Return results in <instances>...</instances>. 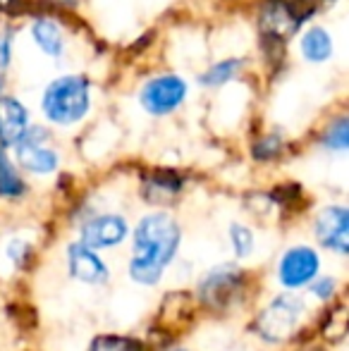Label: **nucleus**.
<instances>
[{
  "label": "nucleus",
  "mask_w": 349,
  "mask_h": 351,
  "mask_svg": "<svg viewBox=\"0 0 349 351\" xmlns=\"http://www.w3.org/2000/svg\"><path fill=\"white\" fill-rule=\"evenodd\" d=\"M186 96V84L180 77L163 74L151 79L141 91V103L151 115H168L173 112Z\"/></svg>",
  "instance_id": "nucleus-9"
},
{
  "label": "nucleus",
  "mask_w": 349,
  "mask_h": 351,
  "mask_svg": "<svg viewBox=\"0 0 349 351\" xmlns=\"http://www.w3.org/2000/svg\"><path fill=\"white\" fill-rule=\"evenodd\" d=\"M88 351H144L139 339L120 337V335H101L91 342Z\"/></svg>",
  "instance_id": "nucleus-16"
},
{
  "label": "nucleus",
  "mask_w": 349,
  "mask_h": 351,
  "mask_svg": "<svg viewBox=\"0 0 349 351\" xmlns=\"http://www.w3.org/2000/svg\"><path fill=\"white\" fill-rule=\"evenodd\" d=\"M130 234V225L122 215L117 213H103V215H93L82 225L80 232V244L86 249H112V246L122 244Z\"/></svg>",
  "instance_id": "nucleus-7"
},
{
  "label": "nucleus",
  "mask_w": 349,
  "mask_h": 351,
  "mask_svg": "<svg viewBox=\"0 0 349 351\" xmlns=\"http://www.w3.org/2000/svg\"><path fill=\"white\" fill-rule=\"evenodd\" d=\"M313 5L306 0H268L261 10V34L265 41L285 43L304 19L311 14Z\"/></svg>",
  "instance_id": "nucleus-4"
},
{
  "label": "nucleus",
  "mask_w": 349,
  "mask_h": 351,
  "mask_svg": "<svg viewBox=\"0 0 349 351\" xmlns=\"http://www.w3.org/2000/svg\"><path fill=\"white\" fill-rule=\"evenodd\" d=\"M182 230L168 213H149L139 220L132 234L130 278L136 285L154 287L180 251Z\"/></svg>",
  "instance_id": "nucleus-1"
},
{
  "label": "nucleus",
  "mask_w": 349,
  "mask_h": 351,
  "mask_svg": "<svg viewBox=\"0 0 349 351\" xmlns=\"http://www.w3.org/2000/svg\"><path fill=\"white\" fill-rule=\"evenodd\" d=\"M17 5H19V0H0V14H3V12H12Z\"/></svg>",
  "instance_id": "nucleus-23"
},
{
  "label": "nucleus",
  "mask_w": 349,
  "mask_h": 351,
  "mask_svg": "<svg viewBox=\"0 0 349 351\" xmlns=\"http://www.w3.org/2000/svg\"><path fill=\"white\" fill-rule=\"evenodd\" d=\"M242 289H244V270H239L232 263H223L218 268H210L206 273V278L199 282V299L208 308L223 311L237 301Z\"/></svg>",
  "instance_id": "nucleus-5"
},
{
  "label": "nucleus",
  "mask_w": 349,
  "mask_h": 351,
  "mask_svg": "<svg viewBox=\"0 0 349 351\" xmlns=\"http://www.w3.org/2000/svg\"><path fill=\"white\" fill-rule=\"evenodd\" d=\"M302 53L306 60L313 62H323L330 58L333 53V41L330 36L326 34V29L321 27H311L302 38Z\"/></svg>",
  "instance_id": "nucleus-13"
},
{
  "label": "nucleus",
  "mask_w": 349,
  "mask_h": 351,
  "mask_svg": "<svg viewBox=\"0 0 349 351\" xmlns=\"http://www.w3.org/2000/svg\"><path fill=\"white\" fill-rule=\"evenodd\" d=\"M230 244H232V251H234L237 258H247V256H252V251H254L252 230H249L247 225H239V222L230 225Z\"/></svg>",
  "instance_id": "nucleus-17"
},
{
  "label": "nucleus",
  "mask_w": 349,
  "mask_h": 351,
  "mask_svg": "<svg viewBox=\"0 0 349 351\" xmlns=\"http://www.w3.org/2000/svg\"><path fill=\"white\" fill-rule=\"evenodd\" d=\"M321 273V256L311 246H292L282 254L278 265V280L287 289L309 287Z\"/></svg>",
  "instance_id": "nucleus-6"
},
{
  "label": "nucleus",
  "mask_w": 349,
  "mask_h": 351,
  "mask_svg": "<svg viewBox=\"0 0 349 351\" xmlns=\"http://www.w3.org/2000/svg\"><path fill=\"white\" fill-rule=\"evenodd\" d=\"M29 115L27 108L14 98H0V148L17 146L27 134Z\"/></svg>",
  "instance_id": "nucleus-12"
},
{
  "label": "nucleus",
  "mask_w": 349,
  "mask_h": 351,
  "mask_svg": "<svg viewBox=\"0 0 349 351\" xmlns=\"http://www.w3.org/2000/svg\"><path fill=\"white\" fill-rule=\"evenodd\" d=\"M304 313H306V304H304L302 296H297L294 291L278 294L275 299H270V304L256 315L254 330H256L258 337L270 344L287 342V339L297 332Z\"/></svg>",
  "instance_id": "nucleus-2"
},
{
  "label": "nucleus",
  "mask_w": 349,
  "mask_h": 351,
  "mask_svg": "<svg viewBox=\"0 0 349 351\" xmlns=\"http://www.w3.org/2000/svg\"><path fill=\"white\" fill-rule=\"evenodd\" d=\"M34 38H36V43L41 46V51L48 53V56L56 58L62 53L60 27H58L56 22H51V19H38V22L34 24Z\"/></svg>",
  "instance_id": "nucleus-14"
},
{
  "label": "nucleus",
  "mask_w": 349,
  "mask_h": 351,
  "mask_svg": "<svg viewBox=\"0 0 349 351\" xmlns=\"http://www.w3.org/2000/svg\"><path fill=\"white\" fill-rule=\"evenodd\" d=\"M304 351H323V349H304Z\"/></svg>",
  "instance_id": "nucleus-24"
},
{
  "label": "nucleus",
  "mask_w": 349,
  "mask_h": 351,
  "mask_svg": "<svg viewBox=\"0 0 349 351\" xmlns=\"http://www.w3.org/2000/svg\"><path fill=\"white\" fill-rule=\"evenodd\" d=\"M24 194V182L19 180L17 170L10 162L5 148H0V196H8V199H14V196Z\"/></svg>",
  "instance_id": "nucleus-15"
},
{
  "label": "nucleus",
  "mask_w": 349,
  "mask_h": 351,
  "mask_svg": "<svg viewBox=\"0 0 349 351\" xmlns=\"http://www.w3.org/2000/svg\"><path fill=\"white\" fill-rule=\"evenodd\" d=\"M237 67H239L237 60H225V62H220V65L210 67V70L204 74V82L210 84V86H213V84H223L237 72Z\"/></svg>",
  "instance_id": "nucleus-20"
},
{
  "label": "nucleus",
  "mask_w": 349,
  "mask_h": 351,
  "mask_svg": "<svg viewBox=\"0 0 349 351\" xmlns=\"http://www.w3.org/2000/svg\"><path fill=\"white\" fill-rule=\"evenodd\" d=\"M349 143V122L342 117V120H337L335 125L328 130L326 134V146L335 148V151H345Z\"/></svg>",
  "instance_id": "nucleus-19"
},
{
  "label": "nucleus",
  "mask_w": 349,
  "mask_h": 351,
  "mask_svg": "<svg viewBox=\"0 0 349 351\" xmlns=\"http://www.w3.org/2000/svg\"><path fill=\"white\" fill-rule=\"evenodd\" d=\"M313 232L323 249L337 256H347L349 251V210L345 206H330L316 215Z\"/></svg>",
  "instance_id": "nucleus-8"
},
{
  "label": "nucleus",
  "mask_w": 349,
  "mask_h": 351,
  "mask_svg": "<svg viewBox=\"0 0 349 351\" xmlns=\"http://www.w3.org/2000/svg\"><path fill=\"white\" fill-rule=\"evenodd\" d=\"M67 270L72 278L84 282V285H106L110 278L106 261L80 241L67 246Z\"/></svg>",
  "instance_id": "nucleus-11"
},
{
  "label": "nucleus",
  "mask_w": 349,
  "mask_h": 351,
  "mask_svg": "<svg viewBox=\"0 0 349 351\" xmlns=\"http://www.w3.org/2000/svg\"><path fill=\"white\" fill-rule=\"evenodd\" d=\"M41 108L56 125L80 122L88 110V84L82 77H60L46 88Z\"/></svg>",
  "instance_id": "nucleus-3"
},
{
  "label": "nucleus",
  "mask_w": 349,
  "mask_h": 351,
  "mask_svg": "<svg viewBox=\"0 0 349 351\" xmlns=\"http://www.w3.org/2000/svg\"><path fill=\"white\" fill-rule=\"evenodd\" d=\"M280 139L278 136H265L263 141H258L256 146H254V158H258V160H270L273 156H278L280 153Z\"/></svg>",
  "instance_id": "nucleus-22"
},
{
  "label": "nucleus",
  "mask_w": 349,
  "mask_h": 351,
  "mask_svg": "<svg viewBox=\"0 0 349 351\" xmlns=\"http://www.w3.org/2000/svg\"><path fill=\"white\" fill-rule=\"evenodd\" d=\"M17 158L19 165L34 175H51L58 167V153L48 146V134L43 130H27L17 143Z\"/></svg>",
  "instance_id": "nucleus-10"
},
{
  "label": "nucleus",
  "mask_w": 349,
  "mask_h": 351,
  "mask_svg": "<svg viewBox=\"0 0 349 351\" xmlns=\"http://www.w3.org/2000/svg\"><path fill=\"white\" fill-rule=\"evenodd\" d=\"M335 289H337L335 278H316L309 285V291L321 301H330L333 296H335Z\"/></svg>",
  "instance_id": "nucleus-21"
},
{
  "label": "nucleus",
  "mask_w": 349,
  "mask_h": 351,
  "mask_svg": "<svg viewBox=\"0 0 349 351\" xmlns=\"http://www.w3.org/2000/svg\"><path fill=\"white\" fill-rule=\"evenodd\" d=\"M177 191H180V180H177L175 175H156L154 180H149V184H146V194H149L151 201H158L163 199V194L168 196H175Z\"/></svg>",
  "instance_id": "nucleus-18"
},
{
  "label": "nucleus",
  "mask_w": 349,
  "mask_h": 351,
  "mask_svg": "<svg viewBox=\"0 0 349 351\" xmlns=\"http://www.w3.org/2000/svg\"><path fill=\"white\" fill-rule=\"evenodd\" d=\"M175 351H184V349H175Z\"/></svg>",
  "instance_id": "nucleus-25"
}]
</instances>
